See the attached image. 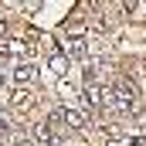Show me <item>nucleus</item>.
<instances>
[{
  "label": "nucleus",
  "mask_w": 146,
  "mask_h": 146,
  "mask_svg": "<svg viewBox=\"0 0 146 146\" xmlns=\"http://www.w3.org/2000/svg\"><path fill=\"white\" fill-rule=\"evenodd\" d=\"M106 109L115 112H136L139 109V88L129 78H112L106 85Z\"/></svg>",
  "instance_id": "1"
},
{
  "label": "nucleus",
  "mask_w": 146,
  "mask_h": 146,
  "mask_svg": "<svg viewBox=\"0 0 146 146\" xmlns=\"http://www.w3.org/2000/svg\"><path fill=\"white\" fill-rule=\"evenodd\" d=\"M82 106L88 112L106 109V85H88V82H85V88H82Z\"/></svg>",
  "instance_id": "2"
},
{
  "label": "nucleus",
  "mask_w": 146,
  "mask_h": 146,
  "mask_svg": "<svg viewBox=\"0 0 146 146\" xmlns=\"http://www.w3.org/2000/svg\"><path fill=\"white\" fill-rule=\"evenodd\" d=\"M34 65H14V72H10V82H17V85H27V82H34Z\"/></svg>",
  "instance_id": "3"
},
{
  "label": "nucleus",
  "mask_w": 146,
  "mask_h": 146,
  "mask_svg": "<svg viewBox=\"0 0 146 146\" xmlns=\"http://www.w3.org/2000/svg\"><path fill=\"white\" fill-rule=\"evenodd\" d=\"M65 68H68V61H65L61 54H51V72H54V75H65Z\"/></svg>",
  "instance_id": "4"
},
{
  "label": "nucleus",
  "mask_w": 146,
  "mask_h": 146,
  "mask_svg": "<svg viewBox=\"0 0 146 146\" xmlns=\"http://www.w3.org/2000/svg\"><path fill=\"white\" fill-rule=\"evenodd\" d=\"M14 106H21V109H24V106H27V92H24V88H21V92H17V95H14Z\"/></svg>",
  "instance_id": "5"
},
{
  "label": "nucleus",
  "mask_w": 146,
  "mask_h": 146,
  "mask_svg": "<svg viewBox=\"0 0 146 146\" xmlns=\"http://www.w3.org/2000/svg\"><path fill=\"white\" fill-rule=\"evenodd\" d=\"M0 82H3V78H0Z\"/></svg>",
  "instance_id": "6"
}]
</instances>
